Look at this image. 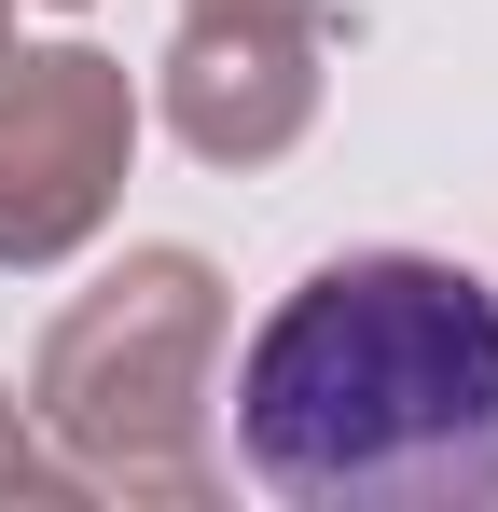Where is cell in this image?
<instances>
[{
	"instance_id": "4",
	"label": "cell",
	"mask_w": 498,
	"mask_h": 512,
	"mask_svg": "<svg viewBox=\"0 0 498 512\" xmlns=\"http://www.w3.org/2000/svg\"><path fill=\"white\" fill-rule=\"evenodd\" d=\"M166 125L208 167H277L319 125V28H249V14H180L166 42Z\"/></svg>"
},
{
	"instance_id": "5",
	"label": "cell",
	"mask_w": 498,
	"mask_h": 512,
	"mask_svg": "<svg viewBox=\"0 0 498 512\" xmlns=\"http://www.w3.org/2000/svg\"><path fill=\"white\" fill-rule=\"evenodd\" d=\"M0 499H83V471H70L28 416H14V402H0Z\"/></svg>"
},
{
	"instance_id": "6",
	"label": "cell",
	"mask_w": 498,
	"mask_h": 512,
	"mask_svg": "<svg viewBox=\"0 0 498 512\" xmlns=\"http://www.w3.org/2000/svg\"><path fill=\"white\" fill-rule=\"evenodd\" d=\"M180 14H249V28H319V0H180Z\"/></svg>"
},
{
	"instance_id": "3",
	"label": "cell",
	"mask_w": 498,
	"mask_h": 512,
	"mask_svg": "<svg viewBox=\"0 0 498 512\" xmlns=\"http://www.w3.org/2000/svg\"><path fill=\"white\" fill-rule=\"evenodd\" d=\"M139 153V84L97 56V42H0V263L42 277L70 263Z\"/></svg>"
},
{
	"instance_id": "1",
	"label": "cell",
	"mask_w": 498,
	"mask_h": 512,
	"mask_svg": "<svg viewBox=\"0 0 498 512\" xmlns=\"http://www.w3.org/2000/svg\"><path fill=\"white\" fill-rule=\"evenodd\" d=\"M236 457L305 512L498 499V305L429 250L319 263L236 360Z\"/></svg>"
},
{
	"instance_id": "2",
	"label": "cell",
	"mask_w": 498,
	"mask_h": 512,
	"mask_svg": "<svg viewBox=\"0 0 498 512\" xmlns=\"http://www.w3.org/2000/svg\"><path fill=\"white\" fill-rule=\"evenodd\" d=\"M208 360H222V277L194 250H139L42 333L28 429L97 499H208Z\"/></svg>"
},
{
	"instance_id": "7",
	"label": "cell",
	"mask_w": 498,
	"mask_h": 512,
	"mask_svg": "<svg viewBox=\"0 0 498 512\" xmlns=\"http://www.w3.org/2000/svg\"><path fill=\"white\" fill-rule=\"evenodd\" d=\"M0 42H14V0H0Z\"/></svg>"
}]
</instances>
